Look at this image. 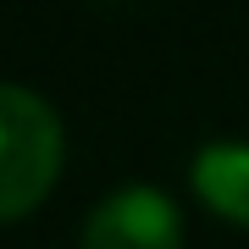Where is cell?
I'll list each match as a JSON object with an SVG mask.
<instances>
[{
  "label": "cell",
  "instance_id": "3",
  "mask_svg": "<svg viewBox=\"0 0 249 249\" xmlns=\"http://www.w3.org/2000/svg\"><path fill=\"white\" fill-rule=\"evenodd\" d=\"M188 183H194V194L211 216L249 227V144H232V139L205 144L188 166Z\"/></svg>",
  "mask_w": 249,
  "mask_h": 249
},
{
  "label": "cell",
  "instance_id": "1",
  "mask_svg": "<svg viewBox=\"0 0 249 249\" xmlns=\"http://www.w3.org/2000/svg\"><path fill=\"white\" fill-rule=\"evenodd\" d=\"M61 116L22 83H0V222L39 211L61 178Z\"/></svg>",
  "mask_w": 249,
  "mask_h": 249
},
{
  "label": "cell",
  "instance_id": "2",
  "mask_svg": "<svg viewBox=\"0 0 249 249\" xmlns=\"http://www.w3.org/2000/svg\"><path fill=\"white\" fill-rule=\"evenodd\" d=\"M83 249H183V216L160 188H116L89 211Z\"/></svg>",
  "mask_w": 249,
  "mask_h": 249
}]
</instances>
